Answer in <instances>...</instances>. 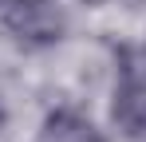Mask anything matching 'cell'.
<instances>
[{
  "mask_svg": "<svg viewBox=\"0 0 146 142\" xmlns=\"http://www.w3.org/2000/svg\"><path fill=\"white\" fill-rule=\"evenodd\" d=\"M4 126H8V111L0 107V130H4Z\"/></svg>",
  "mask_w": 146,
  "mask_h": 142,
  "instance_id": "obj_3",
  "label": "cell"
},
{
  "mask_svg": "<svg viewBox=\"0 0 146 142\" xmlns=\"http://www.w3.org/2000/svg\"><path fill=\"white\" fill-rule=\"evenodd\" d=\"M12 4H16V0H0V16H4V12H8Z\"/></svg>",
  "mask_w": 146,
  "mask_h": 142,
  "instance_id": "obj_2",
  "label": "cell"
},
{
  "mask_svg": "<svg viewBox=\"0 0 146 142\" xmlns=\"http://www.w3.org/2000/svg\"><path fill=\"white\" fill-rule=\"evenodd\" d=\"M0 20L8 24L12 32H16V40L28 47H48L59 40V32H63V16L55 12V4L51 0H16Z\"/></svg>",
  "mask_w": 146,
  "mask_h": 142,
  "instance_id": "obj_1",
  "label": "cell"
}]
</instances>
